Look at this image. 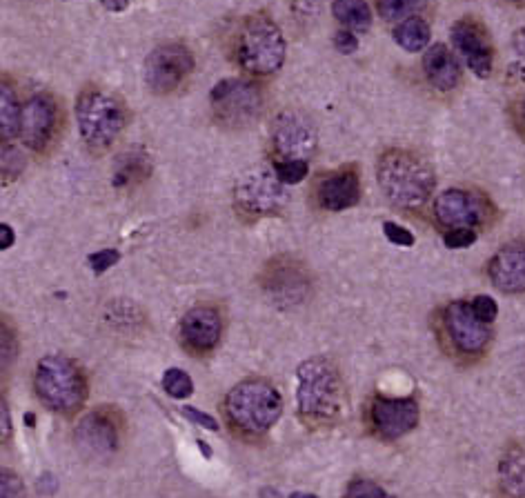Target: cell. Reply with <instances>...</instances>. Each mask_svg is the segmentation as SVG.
Returning <instances> with one entry per match:
<instances>
[{"instance_id": "obj_2", "label": "cell", "mask_w": 525, "mask_h": 498, "mask_svg": "<svg viewBox=\"0 0 525 498\" xmlns=\"http://www.w3.org/2000/svg\"><path fill=\"white\" fill-rule=\"evenodd\" d=\"M296 401H299L301 416L312 425H328L341 416L343 383L332 361L314 356L299 367Z\"/></svg>"}, {"instance_id": "obj_33", "label": "cell", "mask_w": 525, "mask_h": 498, "mask_svg": "<svg viewBox=\"0 0 525 498\" xmlns=\"http://www.w3.org/2000/svg\"><path fill=\"white\" fill-rule=\"evenodd\" d=\"M118 261H121V254L116 252V249H98V252H94L92 256L87 258V263L89 267H92V270L96 274H103L110 270V267H114Z\"/></svg>"}, {"instance_id": "obj_5", "label": "cell", "mask_w": 525, "mask_h": 498, "mask_svg": "<svg viewBox=\"0 0 525 498\" xmlns=\"http://www.w3.org/2000/svg\"><path fill=\"white\" fill-rule=\"evenodd\" d=\"M76 121L87 147L107 149L123 134L127 105L107 89L87 87L76 101Z\"/></svg>"}, {"instance_id": "obj_20", "label": "cell", "mask_w": 525, "mask_h": 498, "mask_svg": "<svg viewBox=\"0 0 525 498\" xmlns=\"http://www.w3.org/2000/svg\"><path fill=\"white\" fill-rule=\"evenodd\" d=\"M423 72L428 83L439 89V92H454L461 85L463 69L457 61V56L445 45H432L423 54Z\"/></svg>"}, {"instance_id": "obj_1", "label": "cell", "mask_w": 525, "mask_h": 498, "mask_svg": "<svg viewBox=\"0 0 525 498\" xmlns=\"http://www.w3.org/2000/svg\"><path fill=\"white\" fill-rule=\"evenodd\" d=\"M376 178L388 201L401 209H419L434 192L430 163L408 149H388L376 165Z\"/></svg>"}, {"instance_id": "obj_17", "label": "cell", "mask_w": 525, "mask_h": 498, "mask_svg": "<svg viewBox=\"0 0 525 498\" xmlns=\"http://www.w3.org/2000/svg\"><path fill=\"white\" fill-rule=\"evenodd\" d=\"M58 127V107L52 98L45 94L34 96L23 107V125H21V141L25 147L34 152H43L52 145Z\"/></svg>"}, {"instance_id": "obj_40", "label": "cell", "mask_w": 525, "mask_h": 498, "mask_svg": "<svg viewBox=\"0 0 525 498\" xmlns=\"http://www.w3.org/2000/svg\"><path fill=\"white\" fill-rule=\"evenodd\" d=\"M0 416H3V441H7L9 434H12V421H9V407L3 398V407H0Z\"/></svg>"}, {"instance_id": "obj_32", "label": "cell", "mask_w": 525, "mask_h": 498, "mask_svg": "<svg viewBox=\"0 0 525 498\" xmlns=\"http://www.w3.org/2000/svg\"><path fill=\"white\" fill-rule=\"evenodd\" d=\"M470 303H472L474 314H477L483 323H490V325H492L494 321H497V316H499V305H497V301H494L492 296H488V294L474 296Z\"/></svg>"}, {"instance_id": "obj_12", "label": "cell", "mask_w": 525, "mask_h": 498, "mask_svg": "<svg viewBox=\"0 0 525 498\" xmlns=\"http://www.w3.org/2000/svg\"><path fill=\"white\" fill-rule=\"evenodd\" d=\"M121 443V421L112 407L89 412L76 427V445L87 458H107Z\"/></svg>"}, {"instance_id": "obj_13", "label": "cell", "mask_w": 525, "mask_h": 498, "mask_svg": "<svg viewBox=\"0 0 525 498\" xmlns=\"http://www.w3.org/2000/svg\"><path fill=\"white\" fill-rule=\"evenodd\" d=\"M370 425L383 441H396L419 425V405L414 398L374 396L370 403Z\"/></svg>"}, {"instance_id": "obj_38", "label": "cell", "mask_w": 525, "mask_h": 498, "mask_svg": "<svg viewBox=\"0 0 525 498\" xmlns=\"http://www.w3.org/2000/svg\"><path fill=\"white\" fill-rule=\"evenodd\" d=\"M12 330H9V325L7 321L3 323V363L5 367L12 363V358H14V350H12Z\"/></svg>"}, {"instance_id": "obj_18", "label": "cell", "mask_w": 525, "mask_h": 498, "mask_svg": "<svg viewBox=\"0 0 525 498\" xmlns=\"http://www.w3.org/2000/svg\"><path fill=\"white\" fill-rule=\"evenodd\" d=\"M316 198L328 212H343V209L354 207L361 198L359 167L345 165L325 174L319 181V187H316Z\"/></svg>"}, {"instance_id": "obj_31", "label": "cell", "mask_w": 525, "mask_h": 498, "mask_svg": "<svg viewBox=\"0 0 525 498\" xmlns=\"http://www.w3.org/2000/svg\"><path fill=\"white\" fill-rule=\"evenodd\" d=\"M0 498H27L23 478L12 470H3L0 476Z\"/></svg>"}, {"instance_id": "obj_26", "label": "cell", "mask_w": 525, "mask_h": 498, "mask_svg": "<svg viewBox=\"0 0 525 498\" xmlns=\"http://www.w3.org/2000/svg\"><path fill=\"white\" fill-rule=\"evenodd\" d=\"M147 176V158L141 154H130L125 156L121 163H118L116 169V176H114V185L121 187V185H132L136 181H141V178Z\"/></svg>"}, {"instance_id": "obj_16", "label": "cell", "mask_w": 525, "mask_h": 498, "mask_svg": "<svg viewBox=\"0 0 525 498\" xmlns=\"http://www.w3.org/2000/svg\"><path fill=\"white\" fill-rule=\"evenodd\" d=\"M223 336V318L210 305L192 307L181 321V338L187 350L194 354H210Z\"/></svg>"}, {"instance_id": "obj_9", "label": "cell", "mask_w": 525, "mask_h": 498, "mask_svg": "<svg viewBox=\"0 0 525 498\" xmlns=\"http://www.w3.org/2000/svg\"><path fill=\"white\" fill-rule=\"evenodd\" d=\"M443 330L454 352L481 356L492 341V325L474 314L470 301H454L443 310Z\"/></svg>"}, {"instance_id": "obj_39", "label": "cell", "mask_w": 525, "mask_h": 498, "mask_svg": "<svg viewBox=\"0 0 525 498\" xmlns=\"http://www.w3.org/2000/svg\"><path fill=\"white\" fill-rule=\"evenodd\" d=\"M512 47H514V52L519 54V58H523V61H525V27H521V29H517V32H514Z\"/></svg>"}, {"instance_id": "obj_8", "label": "cell", "mask_w": 525, "mask_h": 498, "mask_svg": "<svg viewBox=\"0 0 525 498\" xmlns=\"http://www.w3.org/2000/svg\"><path fill=\"white\" fill-rule=\"evenodd\" d=\"M210 103L216 121L230 127H243L259 118L263 94L259 85L241 78H227L212 89Z\"/></svg>"}, {"instance_id": "obj_6", "label": "cell", "mask_w": 525, "mask_h": 498, "mask_svg": "<svg viewBox=\"0 0 525 498\" xmlns=\"http://www.w3.org/2000/svg\"><path fill=\"white\" fill-rule=\"evenodd\" d=\"M285 52V38L272 18L259 14L250 16L243 23L236 56H239L245 72L254 76H272L283 67Z\"/></svg>"}, {"instance_id": "obj_15", "label": "cell", "mask_w": 525, "mask_h": 498, "mask_svg": "<svg viewBox=\"0 0 525 498\" xmlns=\"http://www.w3.org/2000/svg\"><path fill=\"white\" fill-rule=\"evenodd\" d=\"M452 43L457 52L465 58L470 72L479 78H488L494 67V49L488 29L477 18H461L452 25Z\"/></svg>"}, {"instance_id": "obj_19", "label": "cell", "mask_w": 525, "mask_h": 498, "mask_svg": "<svg viewBox=\"0 0 525 498\" xmlns=\"http://www.w3.org/2000/svg\"><path fill=\"white\" fill-rule=\"evenodd\" d=\"M488 276L492 285L505 294L525 292V238L503 245L490 258Z\"/></svg>"}, {"instance_id": "obj_7", "label": "cell", "mask_w": 525, "mask_h": 498, "mask_svg": "<svg viewBox=\"0 0 525 498\" xmlns=\"http://www.w3.org/2000/svg\"><path fill=\"white\" fill-rule=\"evenodd\" d=\"M494 216V207L488 196L470 192L463 187H450L434 201V218L448 232V229H474L488 225Z\"/></svg>"}, {"instance_id": "obj_21", "label": "cell", "mask_w": 525, "mask_h": 498, "mask_svg": "<svg viewBox=\"0 0 525 498\" xmlns=\"http://www.w3.org/2000/svg\"><path fill=\"white\" fill-rule=\"evenodd\" d=\"M499 481L510 498H525V450L521 445L505 447L499 461Z\"/></svg>"}, {"instance_id": "obj_37", "label": "cell", "mask_w": 525, "mask_h": 498, "mask_svg": "<svg viewBox=\"0 0 525 498\" xmlns=\"http://www.w3.org/2000/svg\"><path fill=\"white\" fill-rule=\"evenodd\" d=\"M334 47L339 49V54L350 56L359 49V38L350 29H341V32L334 34Z\"/></svg>"}, {"instance_id": "obj_27", "label": "cell", "mask_w": 525, "mask_h": 498, "mask_svg": "<svg viewBox=\"0 0 525 498\" xmlns=\"http://www.w3.org/2000/svg\"><path fill=\"white\" fill-rule=\"evenodd\" d=\"M163 390L170 394L172 398H190L194 392V383L190 374L185 370H178V367H172V370H167L163 376Z\"/></svg>"}, {"instance_id": "obj_14", "label": "cell", "mask_w": 525, "mask_h": 498, "mask_svg": "<svg viewBox=\"0 0 525 498\" xmlns=\"http://www.w3.org/2000/svg\"><path fill=\"white\" fill-rule=\"evenodd\" d=\"M272 141L281 161H310L319 147V134L307 118L287 112L276 118Z\"/></svg>"}, {"instance_id": "obj_43", "label": "cell", "mask_w": 525, "mask_h": 498, "mask_svg": "<svg viewBox=\"0 0 525 498\" xmlns=\"http://www.w3.org/2000/svg\"><path fill=\"white\" fill-rule=\"evenodd\" d=\"M517 121H519V127L525 132V96L519 101L517 105Z\"/></svg>"}, {"instance_id": "obj_22", "label": "cell", "mask_w": 525, "mask_h": 498, "mask_svg": "<svg viewBox=\"0 0 525 498\" xmlns=\"http://www.w3.org/2000/svg\"><path fill=\"white\" fill-rule=\"evenodd\" d=\"M332 12L336 21L354 34L365 32L372 23V9L365 0H334Z\"/></svg>"}, {"instance_id": "obj_29", "label": "cell", "mask_w": 525, "mask_h": 498, "mask_svg": "<svg viewBox=\"0 0 525 498\" xmlns=\"http://www.w3.org/2000/svg\"><path fill=\"white\" fill-rule=\"evenodd\" d=\"M345 498H392L379 483L368 481V478H354L348 485Z\"/></svg>"}, {"instance_id": "obj_10", "label": "cell", "mask_w": 525, "mask_h": 498, "mask_svg": "<svg viewBox=\"0 0 525 498\" xmlns=\"http://www.w3.org/2000/svg\"><path fill=\"white\" fill-rule=\"evenodd\" d=\"M234 194L236 205L252 216H274L287 205L285 185L270 169H252L241 178Z\"/></svg>"}, {"instance_id": "obj_45", "label": "cell", "mask_w": 525, "mask_h": 498, "mask_svg": "<svg viewBox=\"0 0 525 498\" xmlns=\"http://www.w3.org/2000/svg\"><path fill=\"white\" fill-rule=\"evenodd\" d=\"M505 3H510V5H517V7H525V0H505Z\"/></svg>"}, {"instance_id": "obj_36", "label": "cell", "mask_w": 525, "mask_h": 498, "mask_svg": "<svg viewBox=\"0 0 525 498\" xmlns=\"http://www.w3.org/2000/svg\"><path fill=\"white\" fill-rule=\"evenodd\" d=\"M183 414L190 418V421L198 427H203V430H210V432H219V421H216L214 416L205 414L201 410H196V407H183Z\"/></svg>"}, {"instance_id": "obj_11", "label": "cell", "mask_w": 525, "mask_h": 498, "mask_svg": "<svg viewBox=\"0 0 525 498\" xmlns=\"http://www.w3.org/2000/svg\"><path fill=\"white\" fill-rule=\"evenodd\" d=\"M194 72V56L185 45H161L147 56L145 83L154 94H170Z\"/></svg>"}, {"instance_id": "obj_30", "label": "cell", "mask_w": 525, "mask_h": 498, "mask_svg": "<svg viewBox=\"0 0 525 498\" xmlns=\"http://www.w3.org/2000/svg\"><path fill=\"white\" fill-rule=\"evenodd\" d=\"M0 165H3V176H5V181H12L14 176H18V174L23 172L25 158H23L21 152H18L16 147H12L9 143H5V147H3V161H0Z\"/></svg>"}, {"instance_id": "obj_25", "label": "cell", "mask_w": 525, "mask_h": 498, "mask_svg": "<svg viewBox=\"0 0 525 498\" xmlns=\"http://www.w3.org/2000/svg\"><path fill=\"white\" fill-rule=\"evenodd\" d=\"M428 0H376V12L385 23H403L421 12Z\"/></svg>"}, {"instance_id": "obj_24", "label": "cell", "mask_w": 525, "mask_h": 498, "mask_svg": "<svg viewBox=\"0 0 525 498\" xmlns=\"http://www.w3.org/2000/svg\"><path fill=\"white\" fill-rule=\"evenodd\" d=\"M430 38L432 29L419 16L408 18V21L399 23L394 29V41L401 49H405V52H423V49L428 47Z\"/></svg>"}, {"instance_id": "obj_35", "label": "cell", "mask_w": 525, "mask_h": 498, "mask_svg": "<svg viewBox=\"0 0 525 498\" xmlns=\"http://www.w3.org/2000/svg\"><path fill=\"white\" fill-rule=\"evenodd\" d=\"M383 234H385V238H388L390 243L399 245V247H412L414 241H416L410 229H405L403 225L390 223V221L383 223Z\"/></svg>"}, {"instance_id": "obj_28", "label": "cell", "mask_w": 525, "mask_h": 498, "mask_svg": "<svg viewBox=\"0 0 525 498\" xmlns=\"http://www.w3.org/2000/svg\"><path fill=\"white\" fill-rule=\"evenodd\" d=\"M274 172L283 185H299L310 172V161H279Z\"/></svg>"}, {"instance_id": "obj_4", "label": "cell", "mask_w": 525, "mask_h": 498, "mask_svg": "<svg viewBox=\"0 0 525 498\" xmlns=\"http://www.w3.org/2000/svg\"><path fill=\"white\" fill-rule=\"evenodd\" d=\"M34 390L41 403L58 414H74L83 407L89 385L83 367L74 358L49 354L34 372Z\"/></svg>"}, {"instance_id": "obj_41", "label": "cell", "mask_w": 525, "mask_h": 498, "mask_svg": "<svg viewBox=\"0 0 525 498\" xmlns=\"http://www.w3.org/2000/svg\"><path fill=\"white\" fill-rule=\"evenodd\" d=\"M105 9H110V12H123L130 5V0H98Z\"/></svg>"}, {"instance_id": "obj_3", "label": "cell", "mask_w": 525, "mask_h": 498, "mask_svg": "<svg viewBox=\"0 0 525 498\" xmlns=\"http://www.w3.org/2000/svg\"><path fill=\"white\" fill-rule=\"evenodd\" d=\"M283 414V398L263 378H247L225 396V416L234 430L247 436L270 432Z\"/></svg>"}, {"instance_id": "obj_23", "label": "cell", "mask_w": 525, "mask_h": 498, "mask_svg": "<svg viewBox=\"0 0 525 498\" xmlns=\"http://www.w3.org/2000/svg\"><path fill=\"white\" fill-rule=\"evenodd\" d=\"M21 125H23V107L18 105L14 89L3 83V87H0V134H3V141L9 143L12 138L21 136Z\"/></svg>"}, {"instance_id": "obj_42", "label": "cell", "mask_w": 525, "mask_h": 498, "mask_svg": "<svg viewBox=\"0 0 525 498\" xmlns=\"http://www.w3.org/2000/svg\"><path fill=\"white\" fill-rule=\"evenodd\" d=\"M0 234H3V243H0V247H3V249H9V247L14 245V229L9 227L7 223L0 225Z\"/></svg>"}, {"instance_id": "obj_34", "label": "cell", "mask_w": 525, "mask_h": 498, "mask_svg": "<svg viewBox=\"0 0 525 498\" xmlns=\"http://www.w3.org/2000/svg\"><path fill=\"white\" fill-rule=\"evenodd\" d=\"M443 243L450 249H465L477 243V232L474 229H448L443 234Z\"/></svg>"}, {"instance_id": "obj_44", "label": "cell", "mask_w": 525, "mask_h": 498, "mask_svg": "<svg viewBox=\"0 0 525 498\" xmlns=\"http://www.w3.org/2000/svg\"><path fill=\"white\" fill-rule=\"evenodd\" d=\"M290 498H319V496H316V494H305V492H296Z\"/></svg>"}]
</instances>
